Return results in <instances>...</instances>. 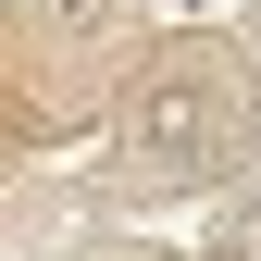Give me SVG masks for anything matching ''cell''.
Instances as JSON below:
<instances>
[{"label": "cell", "mask_w": 261, "mask_h": 261, "mask_svg": "<svg viewBox=\"0 0 261 261\" xmlns=\"http://www.w3.org/2000/svg\"><path fill=\"white\" fill-rule=\"evenodd\" d=\"M224 137H237V87H224L212 62H162L137 87V112H124V149H137L149 174H212Z\"/></svg>", "instance_id": "6da1fadb"}, {"label": "cell", "mask_w": 261, "mask_h": 261, "mask_svg": "<svg viewBox=\"0 0 261 261\" xmlns=\"http://www.w3.org/2000/svg\"><path fill=\"white\" fill-rule=\"evenodd\" d=\"M249 25H261V0H249Z\"/></svg>", "instance_id": "7a4b0ae2"}]
</instances>
